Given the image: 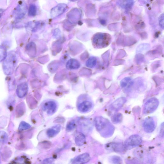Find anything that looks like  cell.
I'll use <instances>...</instances> for the list:
<instances>
[{"instance_id": "cell-29", "label": "cell", "mask_w": 164, "mask_h": 164, "mask_svg": "<svg viewBox=\"0 0 164 164\" xmlns=\"http://www.w3.org/2000/svg\"><path fill=\"white\" fill-rule=\"evenodd\" d=\"M111 161L113 163H119L121 162V159L120 157L117 156L112 157L110 158Z\"/></svg>"}, {"instance_id": "cell-1", "label": "cell", "mask_w": 164, "mask_h": 164, "mask_svg": "<svg viewBox=\"0 0 164 164\" xmlns=\"http://www.w3.org/2000/svg\"><path fill=\"white\" fill-rule=\"evenodd\" d=\"M94 122L97 131L103 137L107 138L112 136L115 128L109 120L99 116L95 117Z\"/></svg>"}, {"instance_id": "cell-28", "label": "cell", "mask_w": 164, "mask_h": 164, "mask_svg": "<svg viewBox=\"0 0 164 164\" xmlns=\"http://www.w3.org/2000/svg\"><path fill=\"white\" fill-rule=\"evenodd\" d=\"M134 4V0H127L125 5V8L127 10L130 9Z\"/></svg>"}, {"instance_id": "cell-18", "label": "cell", "mask_w": 164, "mask_h": 164, "mask_svg": "<svg viewBox=\"0 0 164 164\" xmlns=\"http://www.w3.org/2000/svg\"><path fill=\"white\" fill-rule=\"evenodd\" d=\"M80 65V64L77 60L72 59L67 62L66 66L68 69L75 70L78 69Z\"/></svg>"}, {"instance_id": "cell-4", "label": "cell", "mask_w": 164, "mask_h": 164, "mask_svg": "<svg viewBox=\"0 0 164 164\" xmlns=\"http://www.w3.org/2000/svg\"><path fill=\"white\" fill-rule=\"evenodd\" d=\"M159 105V101L158 99L153 98L149 99L144 106V114H148L153 112L158 108Z\"/></svg>"}, {"instance_id": "cell-16", "label": "cell", "mask_w": 164, "mask_h": 164, "mask_svg": "<svg viewBox=\"0 0 164 164\" xmlns=\"http://www.w3.org/2000/svg\"><path fill=\"white\" fill-rule=\"evenodd\" d=\"M75 141L76 144L78 146L83 145L86 141L85 135L80 132H77L75 135Z\"/></svg>"}, {"instance_id": "cell-12", "label": "cell", "mask_w": 164, "mask_h": 164, "mask_svg": "<svg viewBox=\"0 0 164 164\" xmlns=\"http://www.w3.org/2000/svg\"><path fill=\"white\" fill-rule=\"evenodd\" d=\"M91 159L90 156L88 153L81 154L76 157L72 161L73 164H84L89 162Z\"/></svg>"}, {"instance_id": "cell-3", "label": "cell", "mask_w": 164, "mask_h": 164, "mask_svg": "<svg viewBox=\"0 0 164 164\" xmlns=\"http://www.w3.org/2000/svg\"><path fill=\"white\" fill-rule=\"evenodd\" d=\"M111 40L110 36L107 33H103L95 34L92 40L93 46L98 48L107 47L110 43Z\"/></svg>"}, {"instance_id": "cell-25", "label": "cell", "mask_w": 164, "mask_h": 164, "mask_svg": "<svg viewBox=\"0 0 164 164\" xmlns=\"http://www.w3.org/2000/svg\"><path fill=\"white\" fill-rule=\"evenodd\" d=\"M31 127V126L24 121H22L20 122L19 127V130L20 131H23L26 130L30 129Z\"/></svg>"}, {"instance_id": "cell-6", "label": "cell", "mask_w": 164, "mask_h": 164, "mask_svg": "<svg viewBox=\"0 0 164 164\" xmlns=\"http://www.w3.org/2000/svg\"><path fill=\"white\" fill-rule=\"evenodd\" d=\"M67 8V6L65 4H59L51 9L50 13L51 17L55 18L63 14Z\"/></svg>"}, {"instance_id": "cell-30", "label": "cell", "mask_w": 164, "mask_h": 164, "mask_svg": "<svg viewBox=\"0 0 164 164\" xmlns=\"http://www.w3.org/2000/svg\"><path fill=\"white\" fill-rule=\"evenodd\" d=\"M159 23L161 28L163 29L164 28V16L163 13H162L159 17L158 19Z\"/></svg>"}, {"instance_id": "cell-33", "label": "cell", "mask_w": 164, "mask_h": 164, "mask_svg": "<svg viewBox=\"0 0 164 164\" xmlns=\"http://www.w3.org/2000/svg\"><path fill=\"white\" fill-rule=\"evenodd\" d=\"M3 11L4 10L3 9H0V18H1V17L2 16Z\"/></svg>"}, {"instance_id": "cell-19", "label": "cell", "mask_w": 164, "mask_h": 164, "mask_svg": "<svg viewBox=\"0 0 164 164\" xmlns=\"http://www.w3.org/2000/svg\"><path fill=\"white\" fill-rule=\"evenodd\" d=\"M133 84V82L131 78L127 77L123 79L120 82V85L122 88L129 87Z\"/></svg>"}, {"instance_id": "cell-11", "label": "cell", "mask_w": 164, "mask_h": 164, "mask_svg": "<svg viewBox=\"0 0 164 164\" xmlns=\"http://www.w3.org/2000/svg\"><path fill=\"white\" fill-rule=\"evenodd\" d=\"M106 148L109 151L117 152H122L126 149L124 145L119 143H108L106 146Z\"/></svg>"}, {"instance_id": "cell-7", "label": "cell", "mask_w": 164, "mask_h": 164, "mask_svg": "<svg viewBox=\"0 0 164 164\" xmlns=\"http://www.w3.org/2000/svg\"><path fill=\"white\" fill-rule=\"evenodd\" d=\"M81 12L80 10L77 8L73 9L67 13L68 21L72 23L77 22L81 18Z\"/></svg>"}, {"instance_id": "cell-20", "label": "cell", "mask_w": 164, "mask_h": 164, "mask_svg": "<svg viewBox=\"0 0 164 164\" xmlns=\"http://www.w3.org/2000/svg\"><path fill=\"white\" fill-rule=\"evenodd\" d=\"M97 63L96 58L94 57H91L87 61L86 65L88 68H93L96 65Z\"/></svg>"}, {"instance_id": "cell-17", "label": "cell", "mask_w": 164, "mask_h": 164, "mask_svg": "<svg viewBox=\"0 0 164 164\" xmlns=\"http://www.w3.org/2000/svg\"><path fill=\"white\" fill-rule=\"evenodd\" d=\"M61 126L58 125L49 129L47 132V134L49 137L52 138L56 136L60 131Z\"/></svg>"}, {"instance_id": "cell-24", "label": "cell", "mask_w": 164, "mask_h": 164, "mask_svg": "<svg viewBox=\"0 0 164 164\" xmlns=\"http://www.w3.org/2000/svg\"><path fill=\"white\" fill-rule=\"evenodd\" d=\"M7 53L5 48L0 46V62L4 60L6 57Z\"/></svg>"}, {"instance_id": "cell-26", "label": "cell", "mask_w": 164, "mask_h": 164, "mask_svg": "<svg viewBox=\"0 0 164 164\" xmlns=\"http://www.w3.org/2000/svg\"><path fill=\"white\" fill-rule=\"evenodd\" d=\"M76 123L74 121H72L68 122L66 125V129L67 131H71L76 127Z\"/></svg>"}, {"instance_id": "cell-5", "label": "cell", "mask_w": 164, "mask_h": 164, "mask_svg": "<svg viewBox=\"0 0 164 164\" xmlns=\"http://www.w3.org/2000/svg\"><path fill=\"white\" fill-rule=\"evenodd\" d=\"M142 142V140L140 136L133 135L126 140L124 146L125 149H131L139 146Z\"/></svg>"}, {"instance_id": "cell-10", "label": "cell", "mask_w": 164, "mask_h": 164, "mask_svg": "<svg viewBox=\"0 0 164 164\" xmlns=\"http://www.w3.org/2000/svg\"><path fill=\"white\" fill-rule=\"evenodd\" d=\"M143 127L146 132L147 133L153 132L155 128V123L153 118L148 117L146 118L143 122Z\"/></svg>"}, {"instance_id": "cell-27", "label": "cell", "mask_w": 164, "mask_h": 164, "mask_svg": "<svg viewBox=\"0 0 164 164\" xmlns=\"http://www.w3.org/2000/svg\"><path fill=\"white\" fill-rule=\"evenodd\" d=\"M149 47V45L146 44H143L140 45L137 49V52H142L147 50Z\"/></svg>"}, {"instance_id": "cell-14", "label": "cell", "mask_w": 164, "mask_h": 164, "mask_svg": "<svg viewBox=\"0 0 164 164\" xmlns=\"http://www.w3.org/2000/svg\"><path fill=\"white\" fill-rule=\"evenodd\" d=\"M92 107V104L91 102L85 100L79 105L78 109L80 112L85 113L90 110Z\"/></svg>"}, {"instance_id": "cell-32", "label": "cell", "mask_w": 164, "mask_h": 164, "mask_svg": "<svg viewBox=\"0 0 164 164\" xmlns=\"http://www.w3.org/2000/svg\"><path fill=\"white\" fill-rule=\"evenodd\" d=\"M100 23L102 25L105 24H106V22L105 20H100Z\"/></svg>"}, {"instance_id": "cell-8", "label": "cell", "mask_w": 164, "mask_h": 164, "mask_svg": "<svg viewBox=\"0 0 164 164\" xmlns=\"http://www.w3.org/2000/svg\"><path fill=\"white\" fill-rule=\"evenodd\" d=\"M57 108L56 102L52 100L47 101L45 102L43 106V109L49 115H52L55 113Z\"/></svg>"}, {"instance_id": "cell-23", "label": "cell", "mask_w": 164, "mask_h": 164, "mask_svg": "<svg viewBox=\"0 0 164 164\" xmlns=\"http://www.w3.org/2000/svg\"><path fill=\"white\" fill-rule=\"evenodd\" d=\"M37 13V7L36 6L33 4L31 5L28 9V14L30 17L35 16Z\"/></svg>"}, {"instance_id": "cell-21", "label": "cell", "mask_w": 164, "mask_h": 164, "mask_svg": "<svg viewBox=\"0 0 164 164\" xmlns=\"http://www.w3.org/2000/svg\"><path fill=\"white\" fill-rule=\"evenodd\" d=\"M122 115L121 113L116 114L113 115L111 120L114 124H117L121 123L122 120Z\"/></svg>"}, {"instance_id": "cell-13", "label": "cell", "mask_w": 164, "mask_h": 164, "mask_svg": "<svg viewBox=\"0 0 164 164\" xmlns=\"http://www.w3.org/2000/svg\"><path fill=\"white\" fill-rule=\"evenodd\" d=\"M127 99L125 97L120 98L114 101L111 105L110 108L113 111H118L125 103Z\"/></svg>"}, {"instance_id": "cell-2", "label": "cell", "mask_w": 164, "mask_h": 164, "mask_svg": "<svg viewBox=\"0 0 164 164\" xmlns=\"http://www.w3.org/2000/svg\"><path fill=\"white\" fill-rule=\"evenodd\" d=\"M17 61L16 53L10 52L4 61L3 69L5 73L8 76L12 74L14 71Z\"/></svg>"}, {"instance_id": "cell-9", "label": "cell", "mask_w": 164, "mask_h": 164, "mask_svg": "<svg viewBox=\"0 0 164 164\" xmlns=\"http://www.w3.org/2000/svg\"><path fill=\"white\" fill-rule=\"evenodd\" d=\"M27 9V6L25 3H22L19 5L14 11L15 18L18 19L23 18L26 14Z\"/></svg>"}, {"instance_id": "cell-22", "label": "cell", "mask_w": 164, "mask_h": 164, "mask_svg": "<svg viewBox=\"0 0 164 164\" xmlns=\"http://www.w3.org/2000/svg\"><path fill=\"white\" fill-rule=\"evenodd\" d=\"M8 139V135L5 132L0 131V145H3L6 143Z\"/></svg>"}, {"instance_id": "cell-31", "label": "cell", "mask_w": 164, "mask_h": 164, "mask_svg": "<svg viewBox=\"0 0 164 164\" xmlns=\"http://www.w3.org/2000/svg\"><path fill=\"white\" fill-rule=\"evenodd\" d=\"M54 161V160L53 158H50L45 159L43 161V163L46 164H50L53 163Z\"/></svg>"}, {"instance_id": "cell-15", "label": "cell", "mask_w": 164, "mask_h": 164, "mask_svg": "<svg viewBox=\"0 0 164 164\" xmlns=\"http://www.w3.org/2000/svg\"><path fill=\"white\" fill-rule=\"evenodd\" d=\"M28 91V85L26 83H24L18 86L17 90V93L19 98H22L25 96Z\"/></svg>"}, {"instance_id": "cell-34", "label": "cell", "mask_w": 164, "mask_h": 164, "mask_svg": "<svg viewBox=\"0 0 164 164\" xmlns=\"http://www.w3.org/2000/svg\"><path fill=\"white\" fill-rule=\"evenodd\" d=\"M70 1L73 2H74L77 1L78 0H70Z\"/></svg>"}]
</instances>
